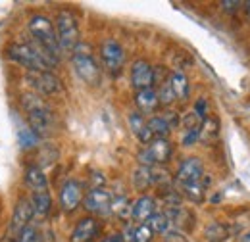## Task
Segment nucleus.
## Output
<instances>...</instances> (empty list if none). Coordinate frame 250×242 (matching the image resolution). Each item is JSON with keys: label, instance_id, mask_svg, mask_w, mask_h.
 I'll return each mask as SVG.
<instances>
[{"label": "nucleus", "instance_id": "f257e3e1", "mask_svg": "<svg viewBox=\"0 0 250 242\" xmlns=\"http://www.w3.org/2000/svg\"><path fill=\"white\" fill-rule=\"evenodd\" d=\"M29 33H31L33 40H35V46L56 65L62 52H60V46H58L56 29H54L52 20L44 14H33L31 20H29Z\"/></svg>", "mask_w": 250, "mask_h": 242}, {"label": "nucleus", "instance_id": "f03ea898", "mask_svg": "<svg viewBox=\"0 0 250 242\" xmlns=\"http://www.w3.org/2000/svg\"><path fill=\"white\" fill-rule=\"evenodd\" d=\"M21 106L25 110L27 116V127L41 139V137H48L54 131V114L50 110V106L39 96V94H23L21 96Z\"/></svg>", "mask_w": 250, "mask_h": 242}, {"label": "nucleus", "instance_id": "7ed1b4c3", "mask_svg": "<svg viewBox=\"0 0 250 242\" xmlns=\"http://www.w3.org/2000/svg\"><path fill=\"white\" fill-rule=\"evenodd\" d=\"M8 58L27 71H52L54 63L48 60L35 44L29 42H12L6 50Z\"/></svg>", "mask_w": 250, "mask_h": 242}, {"label": "nucleus", "instance_id": "20e7f679", "mask_svg": "<svg viewBox=\"0 0 250 242\" xmlns=\"http://www.w3.org/2000/svg\"><path fill=\"white\" fill-rule=\"evenodd\" d=\"M71 63L75 73L79 75L81 81H85L87 85H98L102 79V69L98 65V61L94 60L93 50L89 44H77V48L71 52Z\"/></svg>", "mask_w": 250, "mask_h": 242}, {"label": "nucleus", "instance_id": "39448f33", "mask_svg": "<svg viewBox=\"0 0 250 242\" xmlns=\"http://www.w3.org/2000/svg\"><path fill=\"white\" fill-rule=\"evenodd\" d=\"M54 29H56L60 52H73L79 44V23H77V18L73 16V12L62 10L56 16Z\"/></svg>", "mask_w": 250, "mask_h": 242}, {"label": "nucleus", "instance_id": "423d86ee", "mask_svg": "<svg viewBox=\"0 0 250 242\" xmlns=\"http://www.w3.org/2000/svg\"><path fill=\"white\" fill-rule=\"evenodd\" d=\"M171 152H173V146H171V142L167 139H154L139 152L137 158H139L141 165L154 167V165H160V163H166L171 158Z\"/></svg>", "mask_w": 250, "mask_h": 242}, {"label": "nucleus", "instance_id": "0eeeda50", "mask_svg": "<svg viewBox=\"0 0 250 242\" xmlns=\"http://www.w3.org/2000/svg\"><path fill=\"white\" fill-rule=\"evenodd\" d=\"M25 81L39 96L41 94L52 96V94H58L62 91V81L52 71H27Z\"/></svg>", "mask_w": 250, "mask_h": 242}, {"label": "nucleus", "instance_id": "6e6552de", "mask_svg": "<svg viewBox=\"0 0 250 242\" xmlns=\"http://www.w3.org/2000/svg\"><path fill=\"white\" fill-rule=\"evenodd\" d=\"M112 200H114V196L110 194V190H106L102 186H94L83 196V206L87 212L94 213V215H106L112 212Z\"/></svg>", "mask_w": 250, "mask_h": 242}, {"label": "nucleus", "instance_id": "1a4fd4ad", "mask_svg": "<svg viewBox=\"0 0 250 242\" xmlns=\"http://www.w3.org/2000/svg\"><path fill=\"white\" fill-rule=\"evenodd\" d=\"M100 58L104 67L110 71V73H118L125 63V50L124 46L114 40V39H106L100 46Z\"/></svg>", "mask_w": 250, "mask_h": 242}, {"label": "nucleus", "instance_id": "9d476101", "mask_svg": "<svg viewBox=\"0 0 250 242\" xmlns=\"http://www.w3.org/2000/svg\"><path fill=\"white\" fill-rule=\"evenodd\" d=\"M33 217V208L31 202L27 198H21L14 210V215H12V223H10V239L12 241H18V237L29 227V221Z\"/></svg>", "mask_w": 250, "mask_h": 242}, {"label": "nucleus", "instance_id": "9b49d317", "mask_svg": "<svg viewBox=\"0 0 250 242\" xmlns=\"http://www.w3.org/2000/svg\"><path fill=\"white\" fill-rule=\"evenodd\" d=\"M83 202V184L75 179H67L60 188V206L63 212H73Z\"/></svg>", "mask_w": 250, "mask_h": 242}, {"label": "nucleus", "instance_id": "f8f14e48", "mask_svg": "<svg viewBox=\"0 0 250 242\" xmlns=\"http://www.w3.org/2000/svg\"><path fill=\"white\" fill-rule=\"evenodd\" d=\"M131 85L137 91L150 89L154 85V67L146 60H135L131 65Z\"/></svg>", "mask_w": 250, "mask_h": 242}, {"label": "nucleus", "instance_id": "ddd939ff", "mask_svg": "<svg viewBox=\"0 0 250 242\" xmlns=\"http://www.w3.org/2000/svg\"><path fill=\"white\" fill-rule=\"evenodd\" d=\"M204 175V163L200 158H187L181 161V165L177 167V181L181 184H192V182H200Z\"/></svg>", "mask_w": 250, "mask_h": 242}, {"label": "nucleus", "instance_id": "4468645a", "mask_svg": "<svg viewBox=\"0 0 250 242\" xmlns=\"http://www.w3.org/2000/svg\"><path fill=\"white\" fill-rule=\"evenodd\" d=\"M156 200L152 198V196H146V194H143V196H139L133 204H131V210H129V215H131V219L137 223V225H141V223H146L154 213H156Z\"/></svg>", "mask_w": 250, "mask_h": 242}, {"label": "nucleus", "instance_id": "2eb2a0df", "mask_svg": "<svg viewBox=\"0 0 250 242\" xmlns=\"http://www.w3.org/2000/svg\"><path fill=\"white\" fill-rule=\"evenodd\" d=\"M100 233V223L94 217H83L71 231L69 242H93Z\"/></svg>", "mask_w": 250, "mask_h": 242}, {"label": "nucleus", "instance_id": "dca6fc26", "mask_svg": "<svg viewBox=\"0 0 250 242\" xmlns=\"http://www.w3.org/2000/svg\"><path fill=\"white\" fill-rule=\"evenodd\" d=\"M135 104L139 108V114H152V112H156L158 106H160L156 91L152 87L150 89L137 91V94H135Z\"/></svg>", "mask_w": 250, "mask_h": 242}, {"label": "nucleus", "instance_id": "f3484780", "mask_svg": "<svg viewBox=\"0 0 250 242\" xmlns=\"http://www.w3.org/2000/svg\"><path fill=\"white\" fill-rule=\"evenodd\" d=\"M127 121H129V127H131L133 135H135L141 142L148 144L150 141H154L152 135H150V131H148V127H146V120L143 118V114H139V112H131L129 118H127Z\"/></svg>", "mask_w": 250, "mask_h": 242}, {"label": "nucleus", "instance_id": "a211bd4d", "mask_svg": "<svg viewBox=\"0 0 250 242\" xmlns=\"http://www.w3.org/2000/svg\"><path fill=\"white\" fill-rule=\"evenodd\" d=\"M31 208L33 215H39V217H44L48 215L52 210V198L48 194V190H35L31 194Z\"/></svg>", "mask_w": 250, "mask_h": 242}, {"label": "nucleus", "instance_id": "6ab92c4d", "mask_svg": "<svg viewBox=\"0 0 250 242\" xmlns=\"http://www.w3.org/2000/svg\"><path fill=\"white\" fill-rule=\"evenodd\" d=\"M122 237L124 242H152L154 233L148 229L146 223H141V225H129Z\"/></svg>", "mask_w": 250, "mask_h": 242}, {"label": "nucleus", "instance_id": "aec40b11", "mask_svg": "<svg viewBox=\"0 0 250 242\" xmlns=\"http://www.w3.org/2000/svg\"><path fill=\"white\" fill-rule=\"evenodd\" d=\"M169 87L175 94V100H187L190 94V85H188L187 75L183 71H173L169 75Z\"/></svg>", "mask_w": 250, "mask_h": 242}, {"label": "nucleus", "instance_id": "412c9836", "mask_svg": "<svg viewBox=\"0 0 250 242\" xmlns=\"http://www.w3.org/2000/svg\"><path fill=\"white\" fill-rule=\"evenodd\" d=\"M25 182L27 186L35 190H46L48 188V181H46V175L44 171L39 167V165H29L27 171H25Z\"/></svg>", "mask_w": 250, "mask_h": 242}, {"label": "nucleus", "instance_id": "4be33fe9", "mask_svg": "<svg viewBox=\"0 0 250 242\" xmlns=\"http://www.w3.org/2000/svg\"><path fill=\"white\" fill-rule=\"evenodd\" d=\"M146 127L152 135V139H166L171 131V123L166 116H154L146 121Z\"/></svg>", "mask_w": 250, "mask_h": 242}, {"label": "nucleus", "instance_id": "5701e85b", "mask_svg": "<svg viewBox=\"0 0 250 242\" xmlns=\"http://www.w3.org/2000/svg\"><path fill=\"white\" fill-rule=\"evenodd\" d=\"M204 237L208 242H225L229 239V229H227V225H223L219 221H212L210 225H206Z\"/></svg>", "mask_w": 250, "mask_h": 242}, {"label": "nucleus", "instance_id": "b1692460", "mask_svg": "<svg viewBox=\"0 0 250 242\" xmlns=\"http://www.w3.org/2000/svg\"><path fill=\"white\" fill-rule=\"evenodd\" d=\"M146 225H148V229L156 235V233H167L169 231V227H171V217L167 215V213H154L148 221H146Z\"/></svg>", "mask_w": 250, "mask_h": 242}, {"label": "nucleus", "instance_id": "393cba45", "mask_svg": "<svg viewBox=\"0 0 250 242\" xmlns=\"http://www.w3.org/2000/svg\"><path fill=\"white\" fill-rule=\"evenodd\" d=\"M154 181H156L154 167H145V165H141V167L135 171V175H133V182H135L137 188H146V186H150Z\"/></svg>", "mask_w": 250, "mask_h": 242}, {"label": "nucleus", "instance_id": "a878e982", "mask_svg": "<svg viewBox=\"0 0 250 242\" xmlns=\"http://www.w3.org/2000/svg\"><path fill=\"white\" fill-rule=\"evenodd\" d=\"M18 142H20L21 150H31L35 146H39V137L29 127H20L18 129Z\"/></svg>", "mask_w": 250, "mask_h": 242}, {"label": "nucleus", "instance_id": "bb28decb", "mask_svg": "<svg viewBox=\"0 0 250 242\" xmlns=\"http://www.w3.org/2000/svg\"><path fill=\"white\" fill-rule=\"evenodd\" d=\"M183 192L188 200L192 202H202L204 200V186L202 182H192V184H183Z\"/></svg>", "mask_w": 250, "mask_h": 242}, {"label": "nucleus", "instance_id": "cd10ccee", "mask_svg": "<svg viewBox=\"0 0 250 242\" xmlns=\"http://www.w3.org/2000/svg\"><path fill=\"white\" fill-rule=\"evenodd\" d=\"M156 94H158V102L164 104V106H167V104H171L175 100V94H173L171 87H169V79L162 81V85H160V89L156 91Z\"/></svg>", "mask_w": 250, "mask_h": 242}, {"label": "nucleus", "instance_id": "c85d7f7f", "mask_svg": "<svg viewBox=\"0 0 250 242\" xmlns=\"http://www.w3.org/2000/svg\"><path fill=\"white\" fill-rule=\"evenodd\" d=\"M198 139H200V125L190 127V129H185L181 142H183V146H192V144H194Z\"/></svg>", "mask_w": 250, "mask_h": 242}, {"label": "nucleus", "instance_id": "c756f323", "mask_svg": "<svg viewBox=\"0 0 250 242\" xmlns=\"http://www.w3.org/2000/svg\"><path fill=\"white\" fill-rule=\"evenodd\" d=\"M164 242H188V239L185 233L177 229H169L167 233H164Z\"/></svg>", "mask_w": 250, "mask_h": 242}, {"label": "nucleus", "instance_id": "7c9ffc66", "mask_svg": "<svg viewBox=\"0 0 250 242\" xmlns=\"http://www.w3.org/2000/svg\"><path fill=\"white\" fill-rule=\"evenodd\" d=\"M16 242H37V231H35L33 227H27V229L18 237Z\"/></svg>", "mask_w": 250, "mask_h": 242}, {"label": "nucleus", "instance_id": "2f4dec72", "mask_svg": "<svg viewBox=\"0 0 250 242\" xmlns=\"http://www.w3.org/2000/svg\"><path fill=\"white\" fill-rule=\"evenodd\" d=\"M206 106H208V104H206L204 98H200V100L196 102V106H194V114H196L202 121L206 120Z\"/></svg>", "mask_w": 250, "mask_h": 242}, {"label": "nucleus", "instance_id": "473e14b6", "mask_svg": "<svg viewBox=\"0 0 250 242\" xmlns=\"http://www.w3.org/2000/svg\"><path fill=\"white\" fill-rule=\"evenodd\" d=\"M239 6H241V2H235V0H231V2L223 0V2H221V8H223V10H229V12H235V10H239Z\"/></svg>", "mask_w": 250, "mask_h": 242}, {"label": "nucleus", "instance_id": "72a5a7b5", "mask_svg": "<svg viewBox=\"0 0 250 242\" xmlns=\"http://www.w3.org/2000/svg\"><path fill=\"white\" fill-rule=\"evenodd\" d=\"M241 242H250V231H249V233H245V235L241 237Z\"/></svg>", "mask_w": 250, "mask_h": 242}]
</instances>
